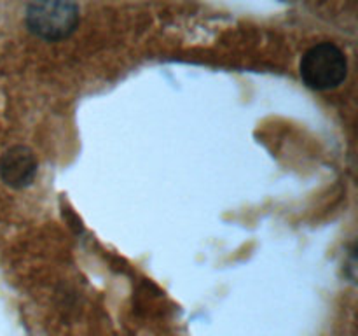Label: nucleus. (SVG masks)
I'll list each match as a JSON object with an SVG mask.
<instances>
[{
  "label": "nucleus",
  "mask_w": 358,
  "mask_h": 336,
  "mask_svg": "<svg viewBox=\"0 0 358 336\" xmlns=\"http://www.w3.org/2000/svg\"><path fill=\"white\" fill-rule=\"evenodd\" d=\"M79 24L76 0H31L27 9V27L44 41H62Z\"/></svg>",
  "instance_id": "obj_1"
},
{
  "label": "nucleus",
  "mask_w": 358,
  "mask_h": 336,
  "mask_svg": "<svg viewBox=\"0 0 358 336\" xmlns=\"http://www.w3.org/2000/svg\"><path fill=\"white\" fill-rule=\"evenodd\" d=\"M348 72V62L341 49L331 42H322L304 52L301 77L311 90L327 91L338 88Z\"/></svg>",
  "instance_id": "obj_2"
},
{
  "label": "nucleus",
  "mask_w": 358,
  "mask_h": 336,
  "mask_svg": "<svg viewBox=\"0 0 358 336\" xmlns=\"http://www.w3.org/2000/svg\"><path fill=\"white\" fill-rule=\"evenodd\" d=\"M37 175V160L24 146H14L0 158V177L10 188H27Z\"/></svg>",
  "instance_id": "obj_3"
}]
</instances>
